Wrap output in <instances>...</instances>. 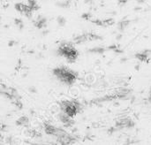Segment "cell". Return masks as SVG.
<instances>
[{
	"label": "cell",
	"mask_w": 151,
	"mask_h": 145,
	"mask_svg": "<svg viewBox=\"0 0 151 145\" xmlns=\"http://www.w3.org/2000/svg\"><path fill=\"white\" fill-rule=\"evenodd\" d=\"M53 74L61 82L66 84H72L76 80V74L66 67H58L54 70Z\"/></svg>",
	"instance_id": "obj_1"
},
{
	"label": "cell",
	"mask_w": 151,
	"mask_h": 145,
	"mask_svg": "<svg viewBox=\"0 0 151 145\" xmlns=\"http://www.w3.org/2000/svg\"><path fill=\"white\" fill-rule=\"evenodd\" d=\"M119 3H120V4H125L127 3V0H119Z\"/></svg>",
	"instance_id": "obj_2"
}]
</instances>
